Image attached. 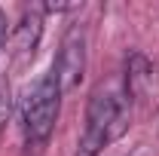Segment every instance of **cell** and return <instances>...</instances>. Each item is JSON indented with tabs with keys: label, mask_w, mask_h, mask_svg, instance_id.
Returning <instances> with one entry per match:
<instances>
[{
	"label": "cell",
	"mask_w": 159,
	"mask_h": 156,
	"mask_svg": "<svg viewBox=\"0 0 159 156\" xmlns=\"http://www.w3.org/2000/svg\"><path fill=\"white\" fill-rule=\"evenodd\" d=\"M52 71H55V77L61 83V92H70V89L80 86V80L86 74V31H83V25L67 28Z\"/></svg>",
	"instance_id": "cell-3"
},
{
	"label": "cell",
	"mask_w": 159,
	"mask_h": 156,
	"mask_svg": "<svg viewBox=\"0 0 159 156\" xmlns=\"http://www.w3.org/2000/svg\"><path fill=\"white\" fill-rule=\"evenodd\" d=\"M6 46V12L0 9V49Z\"/></svg>",
	"instance_id": "cell-6"
},
{
	"label": "cell",
	"mask_w": 159,
	"mask_h": 156,
	"mask_svg": "<svg viewBox=\"0 0 159 156\" xmlns=\"http://www.w3.org/2000/svg\"><path fill=\"white\" fill-rule=\"evenodd\" d=\"M150 74H153L150 61L144 58L141 52H132V55L125 58V95L129 98L144 95L147 86H150Z\"/></svg>",
	"instance_id": "cell-5"
},
{
	"label": "cell",
	"mask_w": 159,
	"mask_h": 156,
	"mask_svg": "<svg viewBox=\"0 0 159 156\" xmlns=\"http://www.w3.org/2000/svg\"><path fill=\"white\" fill-rule=\"evenodd\" d=\"M40 34H43V6H28L21 12V21L16 25V55L19 61L31 58L34 49L40 43Z\"/></svg>",
	"instance_id": "cell-4"
},
{
	"label": "cell",
	"mask_w": 159,
	"mask_h": 156,
	"mask_svg": "<svg viewBox=\"0 0 159 156\" xmlns=\"http://www.w3.org/2000/svg\"><path fill=\"white\" fill-rule=\"evenodd\" d=\"M58 107H61V83L55 71H49L28 89V95L21 101V126H25L28 144L49 141L55 119H58Z\"/></svg>",
	"instance_id": "cell-2"
},
{
	"label": "cell",
	"mask_w": 159,
	"mask_h": 156,
	"mask_svg": "<svg viewBox=\"0 0 159 156\" xmlns=\"http://www.w3.org/2000/svg\"><path fill=\"white\" fill-rule=\"evenodd\" d=\"M125 89H110V86H98L89 104H86V129L80 138V150L86 156H95L101 147H107L113 138L122 135L125 129Z\"/></svg>",
	"instance_id": "cell-1"
}]
</instances>
